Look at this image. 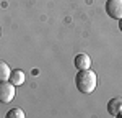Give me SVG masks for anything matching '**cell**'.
<instances>
[{"label": "cell", "mask_w": 122, "mask_h": 118, "mask_svg": "<svg viewBox=\"0 0 122 118\" xmlns=\"http://www.w3.org/2000/svg\"><path fill=\"white\" fill-rule=\"evenodd\" d=\"M73 64H75V67L78 69V71H81V69H90V66H91V59H90V56L88 54H76L75 59H73Z\"/></svg>", "instance_id": "cell-5"}, {"label": "cell", "mask_w": 122, "mask_h": 118, "mask_svg": "<svg viewBox=\"0 0 122 118\" xmlns=\"http://www.w3.org/2000/svg\"><path fill=\"white\" fill-rule=\"evenodd\" d=\"M8 80L13 84V85H15V87L23 85V82H25V72H23L21 69H15V71H11Z\"/></svg>", "instance_id": "cell-6"}, {"label": "cell", "mask_w": 122, "mask_h": 118, "mask_svg": "<svg viewBox=\"0 0 122 118\" xmlns=\"http://www.w3.org/2000/svg\"><path fill=\"white\" fill-rule=\"evenodd\" d=\"M121 112H122V98H119V97L111 98L109 103H107V113L112 115V117H117Z\"/></svg>", "instance_id": "cell-4"}, {"label": "cell", "mask_w": 122, "mask_h": 118, "mask_svg": "<svg viewBox=\"0 0 122 118\" xmlns=\"http://www.w3.org/2000/svg\"><path fill=\"white\" fill-rule=\"evenodd\" d=\"M16 94L15 85L10 80H0V103H10Z\"/></svg>", "instance_id": "cell-2"}, {"label": "cell", "mask_w": 122, "mask_h": 118, "mask_svg": "<svg viewBox=\"0 0 122 118\" xmlns=\"http://www.w3.org/2000/svg\"><path fill=\"white\" fill-rule=\"evenodd\" d=\"M106 13L112 20L122 18V0H107L106 2Z\"/></svg>", "instance_id": "cell-3"}, {"label": "cell", "mask_w": 122, "mask_h": 118, "mask_svg": "<svg viewBox=\"0 0 122 118\" xmlns=\"http://www.w3.org/2000/svg\"><path fill=\"white\" fill-rule=\"evenodd\" d=\"M10 74H11V69L5 61H0V80H8Z\"/></svg>", "instance_id": "cell-7"}, {"label": "cell", "mask_w": 122, "mask_h": 118, "mask_svg": "<svg viewBox=\"0 0 122 118\" xmlns=\"http://www.w3.org/2000/svg\"><path fill=\"white\" fill-rule=\"evenodd\" d=\"M25 112L21 108H11L8 113H7V118H25Z\"/></svg>", "instance_id": "cell-8"}, {"label": "cell", "mask_w": 122, "mask_h": 118, "mask_svg": "<svg viewBox=\"0 0 122 118\" xmlns=\"http://www.w3.org/2000/svg\"><path fill=\"white\" fill-rule=\"evenodd\" d=\"M98 84V77L96 72L91 69H81L78 71L75 76V87L81 92V94H91Z\"/></svg>", "instance_id": "cell-1"}, {"label": "cell", "mask_w": 122, "mask_h": 118, "mask_svg": "<svg viewBox=\"0 0 122 118\" xmlns=\"http://www.w3.org/2000/svg\"><path fill=\"white\" fill-rule=\"evenodd\" d=\"M119 30H121V31H122V18L119 20Z\"/></svg>", "instance_id": "cell-9"}]
</instances>
